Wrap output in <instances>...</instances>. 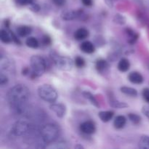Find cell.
Returning a JSON list of instances; mask_svg holds the SVG:
<instances>
[{"instance_id":"26","label":"cell","mask_w":149,"mask_h":149,"mask_svg":"<svg viewBox=\"0 0 149 149\" xmlns=\"http://www.w3.org/2000/svg\"><path fill=\"white\" fill-rule=\"evenodd\" d=\"M74 63H75V65H77L78 68H82V67H84V65H85V61H84V60L81 57L78 56L75 58Z\"/></svg>"},{"instance_id":"34","label":"cell","mask_w":149,"mask_h":149,"mask_svg":"<svg viewBox=\"0 0 149 149\" xmlns=\"http://www.w3.org/2000/svg\"><path fill=\"white\" fill-rule=\"evenodd\" d=\"M50 42H51L50 38H49V36H44V38H43V43L45 44V45H49V44L50 43Z\"/></svg>"},{"instance_id":"10","label":"cell","mask_w":149,"mask_h":149,"mask_svg":"<svg viewBox=\"0 0 149 149\" xmlns=\"http://www.w3.org/2000/svg\"><path fill=\"white\" fill-rule=\"evenodd\" d=\"M128 79L130 82L133 83V84H140L143 81V77L140 73L137 72V71H134V72H131L129 74Z\"/></svg>"},{"instance_id":"36","label":"cell","mask_w":149,"mask_h":149,"mask_svg":"<svg viewBox=\"0 0 149 149\" xmlns=\"http://www.w3.org/2000/svg\"><path fill=\"white\" fill-rule=\"evenodd\" d=\"M104 1H106V4H107L109 7H113V0H104Z\"/></svg>"},{"instance_id":"2","label":"cell","mask_w":149,"mask_h":149,"mask_svg":"<svg viewBox=\"0 0 149 149\" xmlns=\"http://www.w3.org/2000/svg\"><path fill=\"white\" fill-rule=\"evenodd\" d=\"M60 128L55 124H47L41 129L40 135L45 143L50 144L56 141L60 135Z\"/></svg>"},{"instance_id":"6","label":"cell","mask_w":149,"mask_h":149,"mask_svg":"<svg viewBox=\"0 0 149 149\" xmlns=\"http://www.w3.org/2000/svg\"><path fill=\"white\" fill-rule=\"evenodd\" d=\"M30 128V125L26 120H19L13 125L11 132L15 136H23L27 133Z\"/></svg>"},{"instance_id":"33","label":"cell","mask_w":149,"mask_h":149,"mask_svg":"<svg viewBox=\"0 0 149 149\" xmlns=\"http://www.w3.org/2000/svg\"><path fill=\"white\" fill-rule=\"evenodd\" d=\"M81 2L86 7H91L93 4V0H81Z\"/></svg>"},{"instance_id":"12","label":"cell","mask_w":149,"mask_h":149,"mask_svg":"<svg viewBox=\"0 0 149 149\" xmlns=\"http://www.w3.org/2000/svg\"><path fill=\"white\" fill-rule=\"evenodd\" d=\"M89 36V31L84 28L77 29L74 33V38L77 40H83Z\"/></svg>"},{"instance_id":"38","label":"cell","mask_w":149,"mask_h":149,"mask_svg":"<svg viewBox=\"0 0 149 149\" xmlns=\"http://www.w3.org/2000/svg\"><path fill=\"white\" fill-rule=\"evenodd\" d=\"M148 68H149V65H148Z\"/></svg>"},{"instance_id":"25","label":"cell","mask_w":149,"mask_h":149,"mask_svg":"<svg viewBox=\"0 0 149 149\" xmlns=\"http://www.w3.org/2000/svg\"><path fill=\"white\" fill-rule=\"evenodd\" d=\"M128 118H129V119L132 122V123L135 124V125L139 124L141 121V116H140L139 115L136 114V113H129V114H128Z\"/></svg>"},{"instance_id":"18","label":"cell","mask_w":149,"mask_h":149,"mask_svg":"<svg viewBox=\"0 0 149 149\" xmlns=\"http://www.w3.org/2000/svg\"><path fill=\"white\" fill-rule=\"evenodd\" d=\"M121 92L127 95L132 96V97H135L138 95V91L135 89L129 87H121Z\"/></svg>"},{"instance_id":"28","label":"cell","mask_w":149,"mask_h":149,"mask_svg":"<svg viewBox=\"0 0 149 149\" xmlns=\"http://www.w3.org/2000/svg\"><path fill=\"white\" fill-rule=\"evenodd\" d=\"M15 2L17 4L21 6L25 5H29V4H31L33 3V0H15Z\"/></svg>"},{"instance_id":"13","label":"cell","mask_w":149,"mask_h":149,"mask_svg":"<svg viewBox=\"0 0 149 149\" xmlns=\"http://www.w3.org/2000/svg\"><path fill=\"white\" fill-rule=\"evenodd\" d=\"M113 114H114V113L111 111H106L99 112L98 116L102 122H108L113 118Z\"/></svg>"},{"instance_id":"21","label":"cell","mask_w":149,"mask_h":149,"mask_svg":"<svg viewBox=\"0 0 149 149\" xmlns=\"http://www.w3.org/2000/svg\"><path fill=\"white\" fill-rule=\"evenodd\" d=\"M26 45H27V47L30 48H33V49H36L39 47V41L36 39L35 37H29L27 38L26 41Z\"/></svg>"},{"instance_id":"8","label":"cell","mask_w":149,"mask_h":149,"mask_svg":"<svg viewBox=\"0 0 149 149\" xmlns=\"http://www.w3.org/2000/svg\"><path fill=\"white\" fill-rule=\"evenodd\" d=\"M80 130L86 135H92V134L95 133L96 130L95 125L92 121L84 122L80 125Z\"/></svg>"},{"instance_id":"35","label":"cell","mask_w":149,"mask_h":149,"mask_svg":"<svg viewBox=\"0 0 149 149\" xmlns=\"http://www.w3.org/2000/svg\"><path fill=\"white\" fill-rule=\"evenodd\" d=\"M31 9L33 11L37 12V11H39V6L38 5V4H33V3H32L31 7Z\"/></svg>"},{"instance_id":"5","label":"cell","mask_w":149,"mask_h":149,"mask_svg":"<svg viewBox=\"0 0 149 149\" xmlns=\"http://www.w3.org/2000/svg\"><path fill=\"white\" fill-rule=\"evenodd\" d=\"M52 59L55 66L62 71H70L74 66V62L68 57L60 56L58 54H52Z\"/></svg>"},{"instance_id":"23","label":"cell","mask_w":149,"mask_h":149,"mask_svg":"<svg viewBox=\"0 0 149 149\" xmlns=\"http://www.w3.org/2000/svg\"><path fill=\"white\" fill-rule=\"evenodd\" d=\"M126 32L127 36H129V41H128V42L130 44L135 43V41L138 39V35L134 31H132V29H127Z\"/></svg>"},{"instance_id":"30","label":"cell","mask_w":149,"mask_h":149,"mask_svg":"<svg viewBox=\"0 0 149 149\" xmlns=\"http://www.w3.org/2000/svg\"><path fill=\"white\" fill-rule=\"evenodd\" d=\"M115 17L116 18V22H117V23H120V24H124V23H125V19L123 16L119 15H116V17Z\"/></svg>"},{"instance_id":"32","label":"cell","mask_w":149,"mask_h":149,"mask_svg":"<svg viewBox=\"0 0 149 149\" xmlns=\"http://www.w3.org/2000/svg\"><path fill=\"white\" fill-rule=\"evenodd\" d=\"M142 112L149 119V106H144L142 109Z\"/></svg>"},{"instance_id":"27","label":"cell","mask_w":149,"mask_h":149,"mask_svg":"<svg viewBox=\"0 0 149 149\" xmlns=\"http://www.w3.org/2000/svg\"><path fill=\"white\" fill-rule=\"evenodd\" d=\"M9 79H8V77L6 74H4V73L1 72L0 74V84L1 86H4L7 84L8 82Z\"/></svg>"},{"instance_id":"7","label":"cell","mask_w":149,"mask_h":149,"mask_svg":"<svg viewBox=\"0 0 149 149\" xmlns=\"http://www.w3.org/2000/svg\"><path fill=\"white\" fill-rule=\"evenodd\" d=\"M49 109L59 118L63 117L65 115V113H66V107H65V105L62 104V103H52L49 106Z\"/></svg>"},{"instance_id":"16","label":"cell","mask_w":149,"mask_h":149,"mask_svg":"<svg viewBox=\"0 0 149 149\" xmlns=\"http://www.w3.org/2000/svg\"><path fill=\"white\" fill-rule=\"evenodd\" d=\"M130 67V61L126 58H122L119 61V63H118V69L122 72H126L129 70Z\"/></svg>"},{"instance_id":"4","label":"cell","mask_w":149,"mask_h":149,"mask_svg":"<svg viewBox=\"0 0 149 149\" xmlns=\"http://www.w3.org/2000/svg\"><path fill=\"white\" fill-rule=\"evenodd\" d=\"M38 95L45 101L55 103L58 98V93L52 86L49 84H42L38 88Z\"/></svg>"},{"instance_id":"15","label":"cell","mask_w":149,"mask_h":149,"mask_svg":"<svg viewBox=\"0 0 149 149\" xmlns=\"http://www.w3.org/2000/svg\"><path fill=\"white\" fill-rule=\"evenodd\" d=\"M31 28L28 26H20L17 27V33L20 36H22V37L27 36L28 35L31 33Z\"/></svg>"},{"instance_id":"14","label":"cell","mask_w":149,"mask_h":149,"mask_svg":"<svg viewBox=\"0 0 149 149\" xmlns=\"http://www.w3.org/2000/svg\"><path fill=\"white\" fill-rule=\"evenodd\" d=\"M0 39L3 43L8 44L13 41V37H12L11 33H9L7 31L4 29H1L0 31Z\"/></svg>"},{"instance_id":"29","label":"cell","mask_w":149,"mask_h":149,"mask_svg":"<svg viewBox=\"0 0 149 149\" xmlns=\"http://www.w3.org/2000/svg\"><path fill=\"white\" fill-rule=\"evenodd\" d=\"M143 98L149 103V88H145L143 91Z\"/></svg>"},{"instance_id":"37","label":"cell","mask_w":149,"mask_h":149,"mask_svg":"<svg viewBox=\"0 0 149 149\" xmlns=\"http://www.w3.org/2000/svg\"><path fill=\"white\" fill-rule=\"evenodd\" d=\"M75 148H84V147H83L82 146H75Z\"/></svg>"},{"instance_id":"19","label":"cell","mask_w":149,"mask_h":149,"mask_svg":"<svg viewBox=\"0 0 149 149\" xmlns=\"http://www.w3.org/2000/svg\"><path fill=\"white\" fill-rule=\"evenodd\" d=\"M95 67L97 68V70L100 72H103L105 70L107 69L108 67H109V63H108L107 61H106L105 60L100 59L96 62Z\"/></svg>"},{"instance_id":"31","label":"cell","mask_w":149,"mask_h":149,"mask_svg":"<svg viewBox=\"0 0 149 149\" xmlns=\"http://www.w3.org/2000/svg\"><path fill=\"white\" fill-rule=\"evenodd\" d=\"M52 1H53L55 5L61 7V6H63L65 4L66 0H52Z\"/></svg>"},{"instance_id":"9","label":"cell","mask_w":149,"mask_h":149,"mask_svg":"<svg viewBox=\"0 0 149 149\" xmlns=\"http://www.w3.org/2000/svg\"><path fill=\"white\" fill-rule=\"evenodd\" d=\"M82 10H66L61 14V17L64 20H73L81 15Z\"/></svg>"},{"instance_id":"1","label":"cell","mask_w":149,"mask_h":149,"mask_svg":"<svg viewBox=\"0 0 149 149\" xmlns=\"http://www.w3.org/2000/svg\"><path fill=\"white\" fill-rule=\"evenodd\" d=\"M30 97L29 89L22 84H16L9 90L7 98L10 106L16 111H22Z\"/></svg>"},{"instance_id":"24","label":"cell","mask_w":149,"mask_h":149,"mask_svg":"<svg viewBox=\"0 0 149 149\" xmlns=\"http://www.w3.org/2000/svg\"><path fill=\"white\" fill-rule=\"evenodd\" d=\"M110 105L113 108H116V109H125V108L128 107V105L125 103L119 101V100H115V99L111 100Z\"/></svg>"},{"instance_id":"3","label":"cell","mask_w":149,"mask_h":149,"mask_svg":"<svg viewBox=\"0 0 149 149\" xmlns=\"http://www.w3.org/2000/svg\"><path fill=\"white\" fill-rule=\"evenodd\" d=\"M30 61L32 77L36 78L42 76L47 69V63L45 58L39 55H33L31 58Z\"/></svg>"},{"instance_id":"22","label":"cell","mask_w":149,"mask_h":149,"mask_svg":"<svg viewBox=\"0 0 149 149\" xmlns=\"http://www.w3.org/2000/svg\"><path fill=\"white\" fill-rule=\"evenodd\" d=\"M83 95H84V97H85V98L88 99L89 100H90V103H92L93 105H94L95 106H96V107L98 108L99 106V103L98 102H97V100H96L95 97L93 96V95L92 94V93H90V92H87V91H85L83 93Z\"/></svg>"},{"instance_id":"11","label":"cell","mask_w":149,"mask_h":149,"mask_svg":"<svg viewBox=\"0 0 149 149\" xmlns=\"http://www.w3.org/2000/svg\"><path fill=\"white\" fill-rule=\"evenodd\" d=\"M80 49L84 53L91 54L95 52V48L94 45L91 42L86 41V42H84L81 43V46H80Z\"/></svg>"},{"instance_id":"17","label":"cell","mask_w":149,"mask_h":149,"mask_svg":"<svg viewBox=\"0 0 149 149\" xmlns=\"http://www.w3.org/2000/svg\"><path fill=\"white\" fill-rule=\"evenodd\" d=\"M127 119L124 116H117L114 119L113 125L116 129H122L125 127L126 124Z\"/></svg>"},{"instance_id":"20","label":"cell","mask_w":149,"mask_h":149,"mask_svg":"<svg viewBox=\"0 0 149 149\" xmlns=\"http://www.w3.org/2000/svg\"><path fill=\"white\" fill-rule=\"evenodd\" d=\"M139 148L142 149H149V136L143 135L139 141Z\"/></svg>"}]
</instances>
